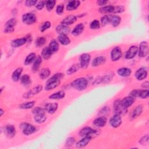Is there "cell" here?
<instances>
[{"label": "cell", "instance_id": "obj_46", "mask_svg": "<svg viewBox=\"0 0 149 149\" xmlns=\"http://www.w3.org/2000/svg\"><path fill=\"white\" fill-rule=\"evenodd\" d=\"M51 26V22L49 21H45L40 27V30L41 32H44L45 30H48Z\"/></svg>", "mask_w": 149, "mask_h": 149}, {"label": "cell", "instance_id": "obj_4", "mask_svg": "<svg viewBox=\"0 0 149 149\" xmlns=\"http://www.w3.org/2000/svg\"><path fill=\"white\" fill-rule=\"evenodd\" d=\"M20 128L22 133L27 136L32 134L37 131V128L34 125L27 122L22 123L20 125Z\"/></svg>", "mask_w": 149, "mask_h": 149}, {"label": "cell", "instance_id": "obj_11", "mask_svg": "<svg viewBox=\"0 0 149 149\" xmlns=\"http://www.w3.org/2000/svg\"><path fill=\"white\" fill-rule=\"evenodd\" d=\"M17 20L15 18H11L8 20L5 25L4 33H12L15 30V26H16Z\"/></svg>", "mask_w": 149, "mask_h": 149}, {"label": "cell", "instance_id": "obj_34", "mask_svg": "<svg viewBox=\"0 0 149 149\" xmlns=\"http://www.w3.org/2000/svg\"><path fill=\"white\" fill-rule=\"evenodd\" d=\"M114 9V6L113 5H105L101 7L99 9V12L102 14L113 13Z\"/></svg>", "mask_w": 149, "mask_h": 149}, {"label": "cell", "instance_id": "obj_59", "mask_svg": "<svg viewBox=\"0 0 149 149\" xmlns=\"http://www.w3.org/2000/svg\"><path fill=\"white\" fill-rule=\"evenodd\" d=\"M3 113H4V111L2 108H1L0 109V116H2Z\"/></svg>", "mask_w": 149, "mask_h": 149}, {"label": "cell", "instance_id": "obj_7", "mask_svg": "<svg viewBox=\"0 0 149 149\" xmlns=\"http://www.w3.org/2000/svg\"><path fill=\"white\" fill-rule=\"evenodd\" d=\"M148 44L147 41H142L138 47V55L141 58H145L148 54Z\"/></svg>", "mask_w": 149, "mask_h": 149}, {"label": "cell", "instance_id": "obj_14", "mask_svg": "<svg viewBox=\"0 0 149 149\" xmlns=\"http://www.w3.org/2000/svg\"><path fill=\"white\" fill-rule=\"evenodd\" d=\"M97 133L96 130L91 128V127H84L81 129L79 132V134L80 136H91L93 135H95Z\"/></svg>", "mask_w": 149, "mask_h": 149}, {"label": "cell", "instance_id": "obj_36", "mask_svg": "<svg viewBox=\"0 0 149 149\" xmlns=\"http://www.w3.org/2000/svg\"><path fill=\"white\" fill-rule=\"evenodd\" d=\"M48 47L49 48L51 51L53 52V54H54L59 50V45L58 42L56 40L54 39V40H52L50 41V42L49 44V45H48Z\"/></svg>", "mask_w": 149, "mask_h": 149}, {"label": "cell", "instance_id": "obj_32", "mask_svg": "<svg viewBox=\"0 0 149 149\" xmlns=\"http://www.w3.org/2000/svg\"><path fill=\"white\" fill-rule=\"evenodd\" d=\"M58 41L63 45H68L70 43V40L66 34H59L58 36Z\"/></svg>", "mask_w": 149, "mask_h": 149}, {"label": "cell", "instance_id": "obj_30", "mask_svg": "<svg viewBox=\"0 0 149 149\" xmlns=\"http://www.w3.org/2000/svg\"><path fill=\"white\" fill-rule=\"evenodd\" d=\"M52 54H53V52L51 51V49L48 46L43 48V49L41 51V56L42 57V58L44 59H48L52 56Z\"/></svg>", "mask_w": 149, "mask_h": 149}, {"label": "cell", "instance_id": "obj_20", "mask_svg": "<svg viewBox=\"0 0 149 149\" xmlns=\"http://www.w3.org/2000/svg\"><path fill=\"white\" fill-rule=\"evenodd\" d=\"M58 108V105L57 103H48L44 107L45 112L50 114L54 113Z\"/></svg>", "mask_w": 149, "mask_h": 149}, {"label": "cell", "instance_id": "obj_3", "mask_svg": "<svg viewBox=\"0 0 149 149\" xmlns=\"http://www.w3.org/2000/svg\"><path fill=\"white\" fill-rule=\"evenodd\" d=\"M71 86L78 91H83L88 86V81L84 77H79L73 80L71 83Z\"/></svg>", "mask_w": 149, "mask_h": 149}, {"label": "cell", "instance_id": "obj_55", "mask_svg": "<svg viewBox=\"0 0 149 149\" xmlns=\"http://www.w3.org/2000/svg\"><path fill=\"white\" fill-rule=\"evenodd\" d=\"M37 2L36 0H27L25 1L24 4L27 7H31L33 6H35Z\"/></svg>", "mask_w": 149, "mask_h": 149}, {"label": "cell", "instance_id": "obj_53", "mask_svg": "<svg viewBox=\"0 0 149 149\" xmlns=\"http://www.w3.org/2000/svg\"><path fill=\"white\" fill-rule=\"evenodd\" d=\"M64 5L61 3V4H59L57 6H56V13L60 15H62L63 12V10H64Z\"/></svg>", "mask_w": 149, "mask_h": 149}, {"label": "cell", "instance_id": "obj_21", "mask_svg": "<svg viewBox=\"0 0 149 149\" xmlns=\"http://www.w3.org/2000/svg\"><path fill=\"white\" fill-rule=\"evenodd\" d=\"M92 137L91 136H84L76 143L77 148H83L86 147L91 140Z\"/></svg>", "mask_w": 149, "mask_h": 149}, {"label": "cell", "instance_id": "obj_49", "mask_svg": "<svg viewBox=\"0 0 149 149\" xmlns=\"http://www.w3.org/2000/svg\"><path fill=\"white\" fill-rule=\"evenodd\" d=\"M113 77V74H108L102 77V82L104 83H108L112 80Z\"/></svg>", "mask_w": 149, "mask_h": 149}, {"label": "cell", "instance_id": "obj_29", "mask_svg": "<svg viewBox=\"0 0 149 149\" xmlns=\"http://www.w3.org/2000/svg\"><path fill=\"white\" fill-rule=\"evenodd\" d=\"M42 57L39 55L38 56L36 60L34 61V62H33V66H32V71L34 73L36 72H37L38 70H39V69H40V67L41 66V64L42 63Z\"/></svg>", "mask_w": 149, "mask_h": 149}, {"label": "cell", "instance_id": "obj_38", "mask_svg": "<svg viewBox=\"0 0 149 149\" xmlns=\"http://www.w3.org/2000/svg\"><path fill=\"white\" fill-rule=\"evenodd\" d=\"M36 58L37 57H36V55L35 53H34V52L30 53L25 58L24 65H29L32 63L33 62H34Z\"/></svg>", "mask_w": 149, "mask_h": 149}, {"label": "cell", "instance_id": "obj_2", "mask_svg": "<svg viewBox=\"0 0 149 149\" xmlns=\"http://www.w3.org/2000/svg\"><path fill=\"white\" fill-rule=\"evenodd\" d=\"M32 112L34 115V119L36 122L38 123H42L46 120L47 116L44 109L40 107H37L33 109Z\"/></svg>", "mask_w": 149, "mask_h": 149}, {"label": "cell", "instance_id": "obj_27", "mask_svg": "<svg viewBox=\"0 0 149 149\" xmlns=\"http://www.w3.org/2000/svg\"><path fill=\"white\" fill-rule=\"evenodd\" d=\"M143 107L142 105H137L132 112L130 115V118L132 119H135L139 116L143 112Z\"/></svg>", "mask_w": 149, "mask_h": 149}, {"label": "cell", "instance_id": "obj_43", "mask_svg": "<svg viewBox=\"0 0 149 149\" xmlns=\"http://www.w3.org/2000/svg\"><path fill=\"white\" fill-rule=\"evenodd\" d=\"M56 1L54 0H48L45 1V7L48 11H51L55 7Z\"/></svg>", "mask_w": 149, "mask_h": 149}, {"label": "cell", "instance_id": "obj_57", "mask_svg": "<svg viewBox=\"0 0 149 149\" xmlns=\"http://www.w3.org/2000/svg\"><path fill=\"white\" fill-rule=\"evenodd\" d=\"M107 3H108V1H105V0H98L97 1V5L99 6H105V5Z\"/></svg>", "mask_w": 149, "mask_h": 149}, {"label": "cell", "instance_id": "obj_13", "mask_svg": "<svg viewBox=\"0 0 149 149\" xmlns=\"http://www.w3.org/2000/svg\"><path fill=\"white\" fill-rule=\"evenodd\" d=\"M42 90V86L41 85H38L36 87H33L32 89L28 91L27 93H26L23 97L24 98H30L32 96H34L37 94H38L40 92H41Z\"/></svg>", "mask_w": 149, "mask_h": 149}, {"label": "cell", "instance_id": "obj_18", "mask_svg": "<svg viewBox=\"0 0 149 149\" xmlns=\"http://www.w3.org/2000/svg\"><path fill=\"white\" fill-rule=\"evenodd\" d=\"M56 31L59 34H66L67 35L70 32V29L68 26H66L62 23L58 25L55 29Z\"/></svg>", "mask_w": 149, "mask_h": 149}, {"label": "cell", "instance_id": "obj_17", "mask_svg": "<svg viewBox=\"0 0 149 149\" xmlns=\"http://www.w3.org/2000/svg\"><path fill=\"white\" fill-rule=\"evenodd\" d=\"M27 42V40L26 37H22L19 38H16L12 41L11 42V46L13 48H18Z\"/></svg>", "mask_w": 149, "mask_h": 149}, {"label": "cell", "instance_id": "obj_12", "mask_svg": "<svg viewBox=\"0 0 149 149\" xmlns=\"http://www.w3.org/2000/svg\"><path fill=\"white\" fill-rule=\"evenodd\" d=\"M138 54V47L136 45H132L127 50L125 54V58L127 59H132L134 58Z\"/></svg>", "mask_w": 149, "mask_h": 149}, {"label": "cell", "instance_id": "obj_15", "mask_svg": "<svg viewBox=\"0 0 149 149\" xmlns=\"http://www.w3.org/2000/svg\"><path fill=\"white\" fill-rule=\"evenodd\" d=\"M147 75L148 72L147 69L144 67H141L136 70L134 76L136 77L137 80H143L147 77Z\"/></svg>", "mask_w": 149, "mask_h": 149}, {"label": "cell", "instance_id": "obj_58", "mask_svg": "<svg viewBox=\"0 0 149 149\" xmlns=\"http://www.w3.org/2000/svg\"><path fill=\"white\" fill-rule=\"evenodd\" d=\"M142 87L144 88H148V87H149V82L148 81H144L142 85H141Z\"/></svg>", "mask_w": 149, "mask_h": 149}, {"label": "cell", "instance_id": "obj_19", "mask_svg": "<svg viewBox=\"0 0 149 149\" xmlns=\"http://www.w3.org/2000/svg\"><path fill=\"white\" fill-rule=\"evenodd\" d=\"M107 118L104 116H101L95 118L93 121V125L98 127H102L105 126L107 123Z\"/></svg>", "mask_w": 149, "mask_h": 149}, {"label": "cell", "instance_id": "obj_9", "mask_svg": "<svg viewBox=\"0 0 149 149\" xmlns=\"http://www.w3.org/2000/svg\"><path fill=\"white\" fill-rule=\"evenodd\" d=\"M122 56V52L121 48L119 46H116L111 51L110 57L112 61L115 62L119 60Z\"/></svg>", "mask_w": 149, "mask_h": 149}, {"label": "cell", "instance_id": "obj_10", "mask_svg": "<svg viewBox=\"0 0 149 149\" xmlns=\"http://www.w3.org/2000/svg\"><path fill=\"white\" fill-rule=\"evenodd\" d=\"M109 125L111 127L113 128H117L122 123V118L121 115L119 114H116L115 113L109 119Z\"/></svg>", "mask_w": 149, "mask_h": 149}, {"label": "cell", "instance_id": "obj_6", "mask_svg": "<svg viewBox=\"0 0 149 149\" xmlns=\"http://www.w3.org/2000/svg\"><path fill=\"white\" fill-rule=\"evenodd\" d=\"M22 20L23 23L27 25H31L34 24L36 20V16L31 12L24 13L22 17Z\"/></svg>", "mask_w": 149, "mask_h": 149}, {"label": "cell", "instance_id": "obj_8", "mask_svg": "<svg viewBox=\"0 0 149 149\" xmlns=\"http://www.w3.org/2000/svg\"><path fill=\"white\" fill-rule=\"evenodd\" d=\"M91 60V56L89 54L84 53L80 56L79 66L81 69H86L88 66Z\"/></svg>", "mask_w": 149, "mask_h": 149}, {"label": "cell", "instance_id": "obj_44", "mask_svg": "<svg viewBox=\"0 0 149 149\" xmlns=\"http://www.w3.org/2000/svg\"><path fill=\"white\" fill-rule=\"evenodd\" d=\"M100 22L98 20H93L90 24V28L92 30H97L100 27Z\"/></svg>", "mask_w": 149, "mask_h": 149}, {"label": "cell", "instance_id": "obj_23", "mask_svg": "<svg viewBox=\"0 0 149 149\" xmlns=\"http://www.w3.org/2000/svg\"><path fill=\"white\" fill-rule=\"evenodd\" d=\"M80 5V2L79 1H70L66 5V9L68 11H72L76 10Z\"/></svg>", "mask_w": 149, "mask_h": 149}, {"label": "cell", "instance_id": "obj_28", "mask_svg": "<svg viewBox=\"0 0 149 149\" xmlns=\"http://www.w3.org/2000/svg\"><path fill=\"white\" fill-rule=\"evenodd\" d=\"M119 76L123 77H129L132 74V70L128 68H120L118 69L117 71Z\"/></svg>", "mask_w": 149, "mask_h": 149}, {"label": "cell", "instance_id": "obj_35", "mask_svg": "<svg viewBox=\"0 0 149 149\" xmlns=\"http://www.w3.org/2000/svg\"><path fill=\"white\" fill-rule=\"evenodd\" d=\"M65 93L63 90L55 92L49 96V98L51 100H61L65 97Z\"/></svg>", "mask_w": 149, "mask_h": 149}, {"label": "cell", "instance_id": "obj_54", "mask_svg": "<svg viewBox=\"0 0 149 149\" xmlns=\"http://www.w3.org/2000/svg\"><path fill=\"white\" fill-rule=\"evenodd\" d=\"M74 143H75V139L74 137H69L67 139V140L66 141L65 145L68 147H70V146H73Z\"/></svg>", "mask_w": 149, "mask_h": 149}, {"label": "cell", "instance_id": "obj_50", "mask_svg": "<svg viewBox=\"0 0 149 149\" xmlns=\"http://www.w3.org/2000/svg\"><path fill=\"white\" fill-rule=\"evenodd\" d=\"M110 112V109L108 107H103L100 111V114H101L102 116H105L108 115Z\"/></svg>", "mask_w": 149, "mask_h": 149}, {"label": "cell", "instance_id": "obj_48", "mask_svg": "<svg viewBox=\"0 0 149 149\" xmlns=\"http://www.w3.org/2000/svg\"><path fill=\"white\" fill-rule=\"evenodd\" d=\"M125 11V7L122 5L114 6V9L113 13H120Z\"/></svg>", "mask_w": 149, "mask_h": 149}, {"label": "cell", "instance_id": "obj_1", "mask_svg": "<svg viewBox=\"0 0 149 149\" xmlns=\"http://www.w3.org/2000/svg\"><path fill=\"white\" fill-rule=\"evenodd\" d=\"M63 77V74L62 73H57L54 74L47 80L45 86V90L47 91H50L56 88L60 84Z\"/></svg>", "mask_w": 149, "mask_h": 149}, {"label": "cell", "instance_id": "obj_26", "mask_svg": "<svg viewBox=\"0 0 149 149\" xmlns=\"http://www.w3.org/2000/svg\"><path fill=\"white\" fill-rule=\"evenodd\" d=\"M134 100H135L134 98L129 95L127 97L123 98L121 100V103L125 107L128 108L129 107H130L133 105V104L134 102Z\"/></svg>", "mask_w": 149, "mask_h": 149}, {"label": "cell", "instance_id": "obj_39", "mask_svg": "<svg viewBox=\"0 0 149 149\" xmlns=\"http://www.w3.org/2000/svg\"><path fill=\"white\" fill-rule=\"evenodd\" d=\"M50 73H51L50 70L48 68H43L40 70V72L39 73L40 78L42 80L46 79L50 75Z\"/></svg>", "mask_w": 149, "mask_h": 149}, {"label": "cell", "instance_id": "obj_22", "mask_svg": "<svg viewBox=\"0 0 149 149\" xmlns=\"http://www.w3.org/2000/svg\"><path fill=\"white\" fill-rule=\"evenodd\" d=\"M121 22V17L116 15H109V24L115 27L119 25Z\"/></svg>", "mask_w": 149, "mask_h": 149}, {"label": "cell", "instance_id": "obj_45", "mask_svg": "<svg viewBox=\"0 0 149 149\" xmlns=\"http://www.w3.org/2000/svg\"><path fill=\"white\" fill-rule=\"evenodd\" d=\"M100 24L102 26H105L109 24V15H105L101 18Z\"/></svg>", "mask_w": 149, "mask_h": 149}, {"label": "cell", "instance_id": "obj_24", "mask_svg": "<svg viewBox=\"0 0 149 149\" xmlns=\"http://www.w3.org/2000/svg\"><path fill=\"white\" fill-rule=\"evenodd\" d=\"M77 19V17L76 16L70 15H69V16H66V17H65L61 23L69 26V25H71V24L74 23L76 22Z\"/></svg>", "mask_w": 149, "mask_h": 149}, {"label": "cell", "instance_id": "obj_40", "mask_svg": "<svg viewBox=\"0 0 149 149\" xmlns=\"http://www.w3.org/2000/svg\"><path fill=\"white\" fill-rule=\"evenodd\" d=\"M34 105H35L34 101H28V102H23V103L20 104L19 108L21 109H31V108H33Z\"/></svg>", "mask_w": 149, "mask_h": 149}, {"label": "cell", "instance_id": "obj_41", "mask_svg": "<svg viewBox=\"0 0 149 149\" xmlns=\"http://www.w3.org/2000/svg\"><path fill=\"white\" fill-rule=\"evenodd\" d=\"M80 68L79 64H74L72 65L66 71V73L68 74H72L76 73L77 71L79 70Z\"/></svg>", "mask_w": 149, "mask_h": 149}, {"label": "cell", "instance_id": "obj_25", "mask_svg": "<svg viewBox=\"0 0 149 149\" xmlns=\"http://www.w3.org/2000/svg\"><path fill=\"white\" fill-rule=\"evenodd\" d=\"M84 30V26L83 23L77 24L72 30V34L74 36H78L80 35Z\"/></svg>", "mask_w": 149, "mask_h": 149}, {"label": "cell", "instance_id": "obj_47", "mask_svg": "<svg viewBox=\"0 0 149 149\" xmlns=\"http://www.w3.org/2000/svg\"><path fill=\"white\" fill-rule=\"evenodd\" d=\"M148 95H149V91L148 89H142V90H140L138 97L144 99V98H148Z\"/></svg>", "mask_w": 149, "mask_h": 149}, {"label": "cell", "instance_id": "obj_31", "mask_svg": "<svg viewBox=\"0 0 149 149\" xmlns=\"http://www.w3.org/2000/svg\"><path fill=\"white\" fill-rule=\"evenodd\" d=\"M23 72L22 68H17L15 70V71L12 74V79L13 81H18L21 77V74Z\"/></svg>", "mask_w": 149, "mask_h": 149}, {"label": "cell", "instance_id": "obj_42", "mask_svg": "<svg viewBox=\"0 0 149 149\" xmlns=\"http://www.w3.org/2000/svg\"><path fill=\"white\" fill-rule=\"evenodd\" d=\"M46 42V38L44 37H38L35 41V45L37 47H42Z\"/></svg>", "mask_w": 149, "mask_h": 149}, {"label": "cell", "instance_id": "obj_51", "mask_svg": "<svg viewBox=\"0 0 149 149\" xmlns=\"http://www.w3.org/2000/svg\"><path fill=\"white\" fill-rule=\"evenodd\" d=\"M44 6H45V1H37L36 5H35L36 8L37 10H41L42 9L44 8Z\"/></svg>", "mask_w": 149, "mask_h": 149}, {"label": "cell", "instance_id": "obj_56", "mask_svg": "<svg viewBox=\"0 0 149 149\" xmlns=\"http://www.w3.org/2000/svg\"><path fill=\"white\" fill-rule=\"evenodd\" d=\"M139 91H140V90H139V89L133 90L130 93L129 95L134 98H136V97H139Z\"/></svg>", "mask_w": 149, "mask_h": 149}, {"label": "cell", "instance_id": "obj_16", "mask_svg": "<svg viewBox=\"0 0 149 149\" xmlns=\"http://www.w3.org/2000/svg\"><path fill=\"white\" fill-rule=\"evenodd\" d=\"M4 132L8 137L10 138H12L15 137L16 133V130L14 125L9 124V125H6V126L5 127Z\"/></svg>", "mask_w": 149, "mask_h": 149}, {"label": "cell", "instance_id": "obj_33", "mask_svg": "<svg viewBox=\"0 0 149 149\" xmlns=\"http://www.w3.org/2000/svg\"><path fill=\"white\" fill-rule=\"evenodd\" d=\"M106 61V58L104 56H98L95 57L92 61V66L94 67L98 66L104 64Z\"/></svg>", "mask_w": 149, "mask_h": 149}, {"label": "cell", "instance_id": "obj_5", "mask_svg": "<svg viewBox=\"0 0 149 149\" xmlns=\"http://www.w3.org/2000/svg\"><path fill=\"white\" fill-rule=\"evenodd\" d=\"M113 112L116 114H119L120 115H123L127 113V108L125 107L121 103L120 100H116L113 105Z\"/></svg>", "mask_w": 149, "mask_h": 149}, {"label": "cell", "instance_id": "obj_52", "mask_svg": "<svg viewBox=\"0 0 149 149\" xmlns=\"http://www.w3.org/2000/svg\"><path fill=\"white\" fill-rule=\"evenodd\" d=\"M148 141H149V137H148V135L146 134L144 136H143L139 140V143L141 144V145H144V144H147L148 143Z\"/></svg>", "mask_w": 149, "mask_h": 149}, {"label": "cell", "instance_id": "obj_37", "mask_svg": "<svg viewBox=\"0 0 149 149\" xmlns=\"http://www.w3.org/2000/svg\"><path fill=\"white\" fill-rule=\"evenodd\" d=\"M20 81L21 84L26 87L29 86L31 83V80L30 76L27 74H25L23 76H21Z\"/></svg>", "mask_w": 149, "mask_h": 149}]
</instances>
